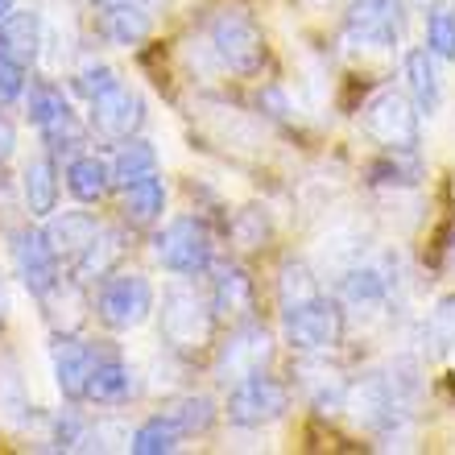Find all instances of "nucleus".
<instances>
[{
	"instance_id": "1",
	"label": "nucleus",
	"mask_w": 455,
	"mask_h": 455,
	"mask_svg": "<svg viewBox=\"0 0 455 455\" xmlns=\"http://www.w3.org/2000/svg\"><path fill=\"white\" fill-rule=\"evenodd\" d=\"M216 307L207 294L182 277L174 286H166L162 294V311H157V327H162V344L174 352V356H199L212 347L216 339Z\"/></svg>"
},
{
	"instance_id": "2",
	"label": "nucleus",
	"mask_w": 455,
	"mask_h": 455,
	"mask_svg": "<svg viewBox=\"0 0 455 455\" xmlns=\"http://www.w3.org/2000/svg\"><path fill=\"white\" fill-rule=\"evenodd\" d=\"M394 290H397V257L394 252H364L339 274L336 299L344 311L381 315L394 302Z\"/></svg>"
},
{
	"instance_id": "3",
	"label": "nucleus",
	"mask_w": 455,
	"mask_h": 455,
	"mask_svg": "<svg viewBox=\"0 0 455 455\" xmlns=\"http://www.w3.org/2000/svg\"><path fill=\"white\" fill-rule=\"evenodd\" d=\"M207 37H212V54L220 59V67H228L232 75H261L265 59H269V46H265L261 25L252 21L249 12L240 9H220L207 25Z\"/></svg>"
},
{
	"instance_id": "4",
	"label": "nucleus",
	"mask_w": 455,
	"mask_h": 455,
	"mask_svg": "<svg viewBox=\"0 0 455 455\" xmlns=\"http://www.w3.org/2000/svg\"><path fill=\"white\" fill-rule=\"evenodd\" d=\"M347 331V311L339 307V299H323L315 294L311 302H299V307H286L282 311V336L294 352H331V347L344 344Z\"/></svg>"
},
{
	"instance_id": "5",
	"label": "nucleus",
	"mask_w": 455,
	"mask_h": 455,
	"mask_svg": "<svg viewBox=\"0 0 455 455\" xmlns=\"http://www.w3.org/2000/svg\"><path fill=\"white\" fill-rule=\"evenodd\" d=\"M92 311L108 331H132V327H141L154 315V286H149L145 274L116 269V274L100 277Z\"/></svg>"
},
{
	"instance_id": "6",
	"label": "nucleus",
	"mask_w": 455,
	"mask_h": 455,
	"mask_svg": "<svg viewBox=\"0 0 455 455\" xmlns=\"http://www.w3.org/2000/svg\"><path fill=\"white\" fill-rule=\"evenodd\" d=\"M154 257L174 277H199L216 261V240H212L204 220L179 216L154 236Z\"/></svg>"
},
{
	"instance_id": "7",
	"label": "nucleus",
	"mask_w": 455,
	"mask_h": 455,
	"mask_svg": "<svg viewBox=\"0 0 455 455\" xmlns=\"http://www.w3.org/2000/svg\"><path fill=\"white\" fill-rule=\"evenodd\" d=\"M419 116L422 112L414 108V100H410L406 92L385 87V92H377V96L364 104V112H360V129L369 132L381 149H419V141H422Z\"/></svg>"
},
{
	"instance_id": "8",
	"label": "nucleus",
	"mask_w": 455,
	"mask_h": 455,
	"mask_svg": "<svg viewBox=\"0 0 455 455\" xmlns=\"http://www.w3.org/2000/svg\"><path fill=\"white\" fill-rule=\"evenodd\" d=\"M290 406V389L277 377L265 372H252L244 381L228 385V402H224V414L232 427H269L286 414Z\"/></svg>"
},
{
	"instance_id": "9",
	"label": "nucleus",
	"mask_w": 455,
	"mask_h": 455,
	"mask_svg": "<svg viewBox=\"0 0 455 455\" xmlns=\"http://www.w3.org/2000/svg\"><path fill=\"white\" fill-rule=\"evenodd\" d=\"M406 29V4L402 0H347L344 34L364 50H394Z\"/></svg>"
},
{
	"instance_id": "10",
	"label": "nucleus",
	"mask_w": 455,
	"mask_h": 455,
	"mask_svg": "<svg viewBox=\"0 0 455 455\" xmlns=\"http://www.w3.org/2000/svg\"><path fill=\"white\" fill-rule=\"evenodd\" d=\"M269 360H274V336H269V327L261 323H240L232 336L220 344L216 352V377L220 385H236L252 372H265L269 369Z\"/></svg>"
},
{
	"instance_id": "11",
	"label": "nucleus",
	"mask_w": 455,
	"mask_h": 455,
	"mask_svg": "<svg viewBox=\"0 0 455 455\" xmlns=\"http://www.w3.org/2000/svg\"><path fill=\"white\" fill-rule=\"evenodd\" d=\"M12 265H17V277H21V286L42 299L46 290L59 286L62 277V257L54 252L46 232H37V228H21L17 236H12Z\"/></svg>"
},
{
	"instance_id": "12",
	"label": "nucleus",
	"mask_w": 455,
	"mask_h": 455,
	"mask_svg": "<svg viewBox=\"0 0 455 455\" xmlns=\"http://www.w3.org/2000/svg\"><path fill=\"white\" fill-rule=\"evenodd\" d=\"M141 124H145V100L137 96L124 79L92 100V129H96L100 137H108V141H129V137L141 132Z\"/></svg>"
},
{
	"instance_id": "13",
	"label": "nucleus",
	"mask_w": 455,
	"mask_h": 455,
	"mask_svg": "<svg viewBox=\"0 0 455 455\" xmlns=\"http://www.w3.org/2000/svg\"><path fill=\"white\" fill-rule=\"evenodd\" d=\"M100 352L92 344H84L79 336H54L50 344V364H54V381H59L67 402H84L87 394V377L96 369Z\"/></svg>"
},
{
	"instance_id": "14",
	"label": "nucleus",
	"mask_w": 455,
	"mask_h": 455,
	"mask_svg": "<svg viewBox=\"0 0 455 455\" xmlns=\"http://www.w3.org/2000/svg\"><path fill=\"white\" fill-rule=\"evenodd\" d=\"M294 372H299L302 394L311 397V406L319 410V414H339V410H344L347 377L336 369V364H327L323 352H302Z\"/></svg>"
},
{
	"instance_id": "15",
	"label": "nucleus",
	"mask_w": 455,
	"mask_h": 455,
	"mask_svg": "<svg viewBox=\"0 0 455 455\" xmlns=\"http://www.w3.org/2000/svg\"><path fill=\"white\" fill-rule=\"evenodd\" d=\"M212 307H216V319L220 323H249L252 311H257V286H252L249 269L240 265H220L216 274V286H212Z\"/></svg>"
},
{
	"instance_id": "16",
	"label": "nucleus",
	"mask_w": 455,
	"mask_h": 455,
	"mask_svg": "<svg viewBox=\"0 0 455 455\" xmlns=\"http://www.w3.org/2000/svg\"><path fill=\"white\" fill-rule=\"evenodd\" d=\"M0 54L12 62H21L25 71L42 54V17L34 9H9L0 21Z\"/></svg>"
},
{
	"instance_id": "17",
	"label": "nucleus",
	"mask_w": 455,
	"mask_h": 455,
	"mask_svg": "<svg viewBox=\"0 0 455 455\" xmlns=\"http://www.w3.org/2000/svg\"><path fill=\"white\" fill-rule=\"evenodd\" d=\"M166 212V182L162 174H145V179L120 187V220L129 228H154Z\"/></svg>"
},
{
	"instance_id": "18",
	"label": "nucleus",
	"mask_w": 455,
	"mask_h": 455,
	"mask_svg": "<svg viewBox=\"0 0 455 455\" xmlns=\"http://www.w3.org/2000/svg\"><path fill=\"white\" fill-rule=\"evenodd\" d=\"M132 394H137V377H132L129 364H124L120 356H100L96 369H92V377H87L84 402L112 410V406H124Z\"/></svg>"
},
{
	"instance_id": "19",
	"label": "nucleus",
	"mask_w": 455,
	"mask_h": 455,
	"mask_svg": "<svg viewBox=\"0 0 455 455\" xmlns=\"http://www.w3.org/2000/svg\"><path fill=\"white\" fill-rule=\"evenodd\" d=\"M100 228L104 224H100L92 212H62V216H50L46 236H50V244H54V252H59L62 261L75 265L87 249H92V240L100 236Z\"/></svg>"
},
{
	"instance_id": "20",
	"label": "nucleus",
	"mask_w": 455,
	"mask_h": 455,
	"mask_svg": "<svg viewBox=\"0 0 455 455\" xmlns=\"http://www.w3.org/2000/svg\"><path fill=\"white\" fill-rule=\"evenodd\" d=\"M42 315H46V323L59 331V336H75L79 323H84V311L92 302L84 299V282L79 277H59V286L46 290L42 294Z\"/></svg>"
},
{
	"instance_id": "21",
	"label": "nucleus",
	"mask_w": 455,
	"mask_h": 455,
	"mask_svg": "<svg viewBox=\"0 0 455 455\" xmlns=\"http://www.w3.org/2000/svg\"><path fill=\"white\" fill-rule=\"evenodd\" d=\"M406 71V96L414 100V108L435 116L439 112V100H443V87H439V67H435V54L427 46H414L402 62Z\"/></svg>"
},
{
	"instance_id": "22",
	"label": "nucleus",
	"mask_w": 455,
	"mask_h": 455,
	"mask_svg": "<svg viewBox=\"0 0 455 455\" xmlns=\"http://www.w3.org/2000/svg\"><path fill=\"white\" fill-rule=\"evenodd\" d=\"M21 195L34 220H50L59 212V170H54V157L50 154L29 157V166L21 174Z\"/></svg>"
},
{
	"instance_id": "23",
	"label": "nucleus",
	"mask_w": 455,
	"mask_h": 455,
	"mask_svg": "<svg viewBox=\"0 0 455 455\" xmlns=\"http://www.w3.org/2000/svg\"><path fill=\"white\" fill-rule=\"evenodd\" d=\"M67 191L79 204H100L112 191V162H104L96 154H75L67 162Z\"/></svg>"
},
{
	"instance_id": "24",
	"label": "nucleus",
	"mask_w": 455,
	"mask_h": 455,
	"mask_svg": "<svg viewBox=\"0 0 455 455\" xmlns=\"http://www.w3.org/2000/svg\"><path fill=\"white\" fill-rule=\"evenodd\" d=\"M120 252H124V236H120V232H112V228H100V236L92 240V249H87L84 257L71 265V269H75V277L87 286V282H100V277L116 274Z\"/></svg>"
},
{
	"instance_id": "25",
	"label": "nucleus",
	"mask_w": 455,
	"mask_h": 455,
	"mask_svg": "<svg viewBox=\"0 0 455 455\" xmlns=\"http://www.w3.org/2000/svg\"><path fill=\"white\" fill-rule=\"evenodd\" d=\"M182 439H187V435H182V427L170 419L166 410H162V414L145 419L141 427L132 431L129 451H132V455H170V451H179Z\"/></svg>"
},
{
	"instance_id": "26",
	"label": "nucleus",
	"mask_w": 455,
	"mask_h": 455,
	"mask_svg": "<svg viewBox=\"0 0 455 455\" xmlns=\"http://www.w3.org/2000/svg\"><path fill=\"white\" fill-rule=\"evenodd\" d=\"M145 174H157V149L149 141H141V137L120 141L116 157H112V182L129 187V182L145 179Z\"/></svg>"
},
{
	"instance_id": "27",
	"label": "nucleus",
	"mask_w": 455,
	"mask_h": 455,
	"mask_svg": "<svg viewBox=\"0 0 455 455\" xmlns=\"http://www.w3.org/2000/svg\"><path fill=\"white\" fill-rule=\"evenodd\" d=\"M166 414L182 427V435H207L216 427V402L207 394H182L166 406Z\"/></svg>"
},
{
	"instance_id": "28",
	"label": "nucleus",
	"mask_w": 455,
	"mask_h": 455,
	"mask_svg": "<svg viewBox=\"0 0 455 455\" xmlns=\"http://www.w3.org/2000/svg\"><path fill=\"white\" fill-rule=\"evenodd\" d=\"M315 294H323L319 290V277L307 261H286L282 265V274H277V302H282V311L286 307H299V302H311Z\"/></svg>"
},
{
	"instance_id": "29",
	"label": "nucleus",
	"mask_w": 455,
	"mask_h": 455,
	"mask_svg": "<svg viewBox=\"0 0 455 455\" xmlns=\"http://www.w3.org/2000/svg\"><path fill=\"white\" fill-rule=\"evenodd\" d=\"M422 344L431 356H447L455 347V294H443L422 323Z\"/></svg>"
},
{
	"instance_id": "30",
	"label": "nucleus",
	"mask_w": 455,
	"mask_h": 455,
	"mask_svg": "<svg viewBox=\"0 0 455 455\" xmlns=\"http://www.w3.org/2000/svg\"><path fill=\"white\" fill-rule=\"evenodd\" d=\"M228 236H232V244L244 252H257L269 244V236H274V224H269V216H265L261 207H240L236 216H232V224H228Z\"/></svg>"
},
{
	"instance_id": "31",
	"label": "nucleus",
	"mask_w": 455,
	"mask_h": 455,
	"mask_svg": "<svg viewBox=\"0 0 455 455\" xmlns=\"http://www.w3.org/2000/svg\"><path fill=\"white\" fill-rule=\"evenodd\" d=\"M37 132L50 145V154H75L79 145H87V129H84V120L75 116V108H62L59 116L46 120Z\"/></svg>"
},
{
	"instance_id": "32",
	"label": "nucleus",
	"mask_w": 455,
	"mask_h": 455,
	"mask_svg": "<svg viewBox=\"0 0 455 455\" xmlns=\"http://www.w3.org/2000/svg\"><path fill=\"white\" fill-rule=\"evenodd\" d=\"M29 414H34V406H29V397L21 389V377H17L12 364H4V372H0V422L17 431V427L29 422Z\"/></svg>"
},
{
	"instance_id": "33",
	"label": "nucleus",
	"mask_w": 455,
	"mask_h": 455,
	"mask_svg": "<svg viewBox=\"0 0 455 455\" xmlns=\"http://www.w3.org/2000/svg\"><path fill=\"white\" fill-rule=\"evenodd\" d=\"M62 108H71V104H67V96H62L59 84H50V79L29 84V92H25V116H29L34 129H42L46 120H54Z\"/></svg>"
},
{
	"instance_id": "34",
	"label": "nucleus",
	"mask_w": 455,
	"mask_h": 455,
	"mask_svg": "<svg viewBox=\"0 0 455 455\" xmlns=\"http://www.w3.org/2000/svg\"><path fill=\"white\" fill-rule=\"evenodd\" d=\"M427 50L435 59L455 62V12L447 4H435L427 17Z\"/></svg>"
},
{
	"instance_id": "35",
	"label": "nucleus",
	"mask_w": 455,
	"mask_h": 455,
	"mask_svg": "<svg viewBox=\"0 0 455 455\" xmlns=\"http://www.w3.org/2000/svg\"><path fill=\"white\" fill-rule=\"evenodd\" d=\"M112 84H120V75L112 71L108 62H87V67H79V71H75V92H79L87 104H92L100 92H108Z\"/></svg>"
},
{
	"instance_id": "36",
	"label": "nucleus",
	"mask_w": 455,
	"mask_h": 455,
	"mask_svg": "<svg viewBox=\"0 0 455 455\" xmlns=\"http://www.w3.org/2000/svg\"><path fill=\"white\" fill-rule=\"evenodd\" d=\"M21 96H25V67L0 54V104H12Z\"/></svg>"
},
{
	"instance_id": "37",
	"label": "nucleus",
	"mask_w": 455,
	"mask_h": 455,
	"mask_svg": "<svg viewBox=\"0 0 455 455\" xmlns=\"http://www.w3.org/2000/svg\"><path fill=\"white\" fill-rule=\"evenodd\" d=\"M12 145H17V132H12V124L4 116H0V166L12 157Z\"/></svg>"
},
{
	"instance_id": "38",
	"label": "nucleus",
	"mask_w": 455,
	"mask_h": 455,
	"mask_svg": "<svg viewBox=\"0 0 455 455\" xmlns=\"http://www.w3.org/2000/svg\"><path fill=\"white\" fill-rule=\"evenodd\" d=\"M12 9V0H0V21H4V12Z\"/></svg>"
},
{
	"instance_id": "39",
	"label": "nucleus",
	"mask_w": 455,
	"mask_h": 455,
	"mask_svg": "<svg viewBox=\"0 0 455 455\" xmlns=\"http://www.w3.org/2000/svg\"><path fill=\"white\" fill-rule=\"evenodd\" d=\"M451 269H455V236H451Z\"/></svg>"
},
{
	"instance_id": "40",
	"label": "nucleus",
	"mask_w": 455,
	"mask_h": 455,
	"mask_svg": "<svg viewBox=\"0 0 455 455\" xmlns=\"http://www.w3.org/2000/svg\"><path fill=\"white\" fill-rule=\"evenodd\" d=\"M422 4H427V0H422ZM431 4H439V0H431Z\"/></svg>"
}]
</instances>
